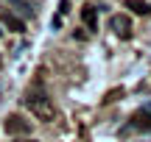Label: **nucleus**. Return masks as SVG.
<instances>
[{"instance_id":"obj_1","label":"nucleus","mask_w":151,"mask_h":142,"mask_svg":"<svg viewBox=\"0 0 151 142\" xmlns=\"http://www.w3.org/2000/svg\"><path fill=\"white\" fill-rule=\"evenodd\" d=\"M25 106L39 120H53L56 117V109H53V103H50V98L45 95V89H39V87H31L25 92Z\"/></svg>"},{"instance_id":"obj_2","label":"nucleus","mask_w":151,"mask_h":142,"mask_svg":"<svg viewBox=\"0 0 151 142\" xmlns=\"http://www.w3.org/2000/svg\"><path fill=\"white\" fill-rule=\"evenodd\" d=\"M109 28H112L120 39H129L132 36V17L129 14H115L112 20H109Z\"/></svg>"},{"instance_id":"obj_3","label":"nucleus","mask_w":151,"mask_h":142,"mask_svg":"<svg viewBox=\"0 0 151 142\" xmlns=\"http://www.w3.org/2000/svg\"><path fill=\"white\" fill-rule=\"evenodd\" d=\"M31 128L34 126L28 120H22L20 114H9V117H6V131H9V134H25V137H28Z\"/></svg>"},{"instance_id":"obj_4","label":"nucleus","mask_w":151,"mask_h":142,"mask_svg":"<svg viewBox=\"0 0 151 142\" xmlns=\"http://www.w3.org/2000/svg\"><path fill=\"white\" fill-rule=\"evenodd\" d=\"M0 22H3L9 31H14V33H22V31H25V22H22L20 17L14 14V11H9V9L0 11Z\"/></svg>"},{"instance_id":"obj_5","label":"nucleus","mask_w":151,"mask_h":142,"mask_svg":"<svg viewBox=\"0 0 151 142\" xmlns=\"http://www.w3.org/2000/svg\"><path fill=\"white\" fill-rule=\"evenodd\" d=\"M132 128L134 131H151V109H140L134 117H132Z\"/></svg>"},{"instance_id":"obj_6","label":"nucleus","mask_w":151,"mask_h":142,"mask_svg":"<svg viewBox=\"0 0 151 142\" xmlns=\"http://www.w3.org/2000/svg\"><path fill=\"white\" fill-rule=\"evenodd\" d=\"M81 20H84V25L90 28V31H95L98 28V9L95 6H84V9H81Z\"/></svg>"},{"instance_id":"obj_7","label":"nucleus","mask_w":151,"mask_h":142,"mask_svg":"<svg viewBox=\"0 0 151 142\" xmlns=\"http://www.w3.org/2000/svg\"><path fill=\"white\" fill-rule=\"evenodd\" d=\"M126 6H129L134 14H140V17H148L151 14V3H146V0H129Z\"/></svg>"},{"instance_id":"obj_8","label":"nucleus","mask_w":151,"mask_h":142,"mask_svg":"<svg viewBox=\"0 0 151 142\" xmlns=\"http://www.w3.org/2000/svg\"><path fill=\"white\" fill-rule=\"evenodd\" d=\"M9 3L14 6L17 11H22V17H28V20H31V17H34V9H31V6L25 3V0H9Z\"/></svg>"},{"instance_id":"obj_9","label":"nucleus","mask_w":151,"mask_h":142,"mask_svg":"<svg viewBox=\"0 0 151 142\" xmlns=\"http://www.w3.org/2000/svg\"><path fill=\"white\" fill-rule=\"evenodd\" d=\"M67 9H70V3H67V0H62V3H59V11H62V14H67Z\"/></svg>"},{"instance_id":"obj_10","label":"nucleus","mask_w":151,"mask_h":142,"mask_svg":"<svg viewBox=\"0 0 151 142\" xmlns=\"http://www.w3.org/2000/svg\"><path fill=\"white\" fill-rule=\"evenodd\" d=\"M17 142H37V139H17Z\"/></svg>"},{"instance_id":"obj_11","label":"nucleus","mask_w":151,"mask_h":142,"mask_svg":"<svg viewBox=\"0 0 151 142\" xmlns=\"http://www.w3.org/2000/svg\"><path fill=\"white\" fill-rule=\"evenodd\" d=\"M0 33H3V31H0Z\"/></svg>"}]
</instances>
